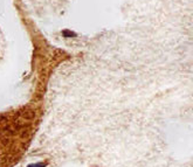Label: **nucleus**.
Segmentation results:
<instances>
[{"label":"nucleus","mask_w":193,"mask_h":167,"mask_svg":"<svg viewBox=\"0 0 193 167\" xmlns=\"http://www.w3.org/2000/svg\"><path fill=\"white\" fill-rule=\"evenodd\" d=\"M36 124V113L29 109L0 116V167H13L21 160L35 134Z\"/></svg>","instance_id":"1"},{"label":"nucleus","mask_w":193,"mask_h":167,"mask_svg":"<svg viewBox=\"0 0 193 167\" xmlns=\"http://www.w3.org/2000/svg\"><path fill=\"white\" fill-rule=\"evenodd\" d=\"M62 35L64 38H75L76 36V33L75 32H71L69 29H64V31H62Z\"/></svg>","instance_id":"2"},{"label":"nucleus","mask_w":193,"mask_h":167,"mask_svg":"<svg viewBox=\"0 0 193 167\" xmlns=\"http://www.w3.org/2000/svg\"><path fill=\"white\" fill-rule=\"evenodd\" d=\"M45 164H33V165H28L27 167H45Z\"/></svg>","instance_id":"3"}]
</instances>
